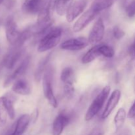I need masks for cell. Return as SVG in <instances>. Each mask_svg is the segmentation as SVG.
<instances>
[{
  "instance_id": "15",
  "label": "cell",
  "mask_w": 135,
  "mask_h": 135,
  "mask_svg": "<svg viewBox=\"0 0 135 135\" xmlns=\"http://www.w3.org/2000/svg\"><path fill=\"white\" fill-rule=\"evenodd\" d=\"M12 90L16 94L27 96L31 92V88L28 83L23 79H19L16 80L12 86Z\"/></svg>"
},
{
  "instance_id": "8",
  "label": "cell",
  "mask_w": 135,
  "mask_h": 135,
  "mask_svg": "<svg viewBox=\"0 0 135 135\" xmlns=\"http://www.w3.org/2000/svg\"><path fill=\"white\" fill-rule=\"evenodd\" d=\"M98 13L94 11L90 8L88 10L83 13L79 18L76 21L73 26V30L75 32H79L83 30L85 27L88 26V24L94 19L95 17L98 15Z\"/></svg>"
},
{
  "instance_id": "9",
  "label": "cell",
  "mask_w": 135,
  "mask_h": 135,
  "mask_svg": "<svg viewBox=\"0 0 135 135\" xmlns=\"http://www.w3.org/2000/svg\"><path fill=\"white\" fill-rule=\"evenodd\" d=\"M71 117L68 113L62 112L59 113L53 123L52 135H61L63 130L71 122Z\"/></svg>"
},
{
  "instance_id": "34",
  "label": "cell",
  "mask_w": 135,
  "mask_h": 135,
  "mask_svg": "<svg viewBox=\"0 0 135 135\" xmlns=\"http://www.w3.org/2000/svg\"><path fill=\"white\" fill-rule=\"evenodd\" d=\"M134 125H135V120H134Z\"/></svg>"
},
{
  "instance_id": "16",
  "label": "cell",
  "mask_w": 135,
  "mask_h": 135,
  "mask_svg": "<svg viewBox=\"0 0 135 135\" xmlns=\"http://www.w3.org/2000/svg\"><path fill=\"white\" fill-rule=\"evenodd\" d=\"M51 53L47 54L45 57L41 59L40 61L38 63V66L36 67L35 73H34V79L36 82H40L42 79V75H44L45 71L47 69V65L51 58Z\"/></svg>"
},
{
  "instance_id": "5",
  "label": "cell",
  "mask_w": 135,
  "mask_h": 135,
  "mask_svg": "<svg viewBox=\"0 0 135 135\" xmlns=\"http://www.w3.org/2000/svg\"><path fill=\"white\" fill-rule=\"evenodd\" d=\"M89 41L84 37L70 38L62 42L60 48L67 51H79L86 47L89 44Z\"/></svg>"
},
{
  "instance_id": "23",
  "label": "cell",
  "mask_w": 135,
  "mask_h": 135,
  "mask_svg": "<svg viewBox=\"0 0 135 135\" xmlns=\"http://www.w3.org/2000/svg\"><path fill=\"white\" fill-rule=\"evenodd\" d=\"M99 51L101 56L107 58H112L114 56L115 51L111 46L106 44H99Z\"/></svg>"
},
{
  "instance_id": "18",
  "label": "cell",
  "mask_w": 135,
  "mask_h": 135,
  "mask_svg": "<svg viewBox=\"0 0 135 135\" xmlns=\"http://www.w3.org/2000/svg\"><path fill=\"white\" fill-rule=\"evenodd\" d=\"M100 56H101V55L99 51V44L96 45L84 54V56L82 57V63L83 64H88Z\"/></svg>"
},
{
  "instance_id": "20",
  "label": "cell",
  "mask_w": 135,
  "mask_h": 135,
  "mask_svg": "<svg viewBox=\"0 0 135 135\" xmlns=\"http://www.w3.org/2000/svg\"><path fill=\"white\" fill-rule=\"evenodd\" d=\"M73 0H57L55 11L59 16L66 15L67 11L73 4Z\"/></svg>"
},
{
  "instance_id": "7",
  "label": "cell",
  "mask_w": 135,
  "mask_h": 135,
  "mask_svg": "<svg viewBox=\"0 0 135 135\" xmlns=\"http://www.w3.org/2000/svg\"><path fill=\"white\" fill-rule=\"evenodd\" d=\"M30 57H26L24 59V60L21 62V64L18 65V67L15 70L11 75H9L3 83V87L7 88L9 86L13 83H15L16 80H18L21 76L25 73L27 70L29 65H30Z\"/></svg>"
},
{
  "instance_id": "12",
  "label": "cell",
  "mask_w": 135,
  "mask_h": 135,
  "mask_svg": "<svg viewBox=\"0 0 135 135\" xmlns=\"http://www.w3.org/2000/svg\"><path fill=\"white\" fill-rule=\"evenodd\" d=\"M121 96V92L119 90L116 89L113 91L111 94L108 103L106 104L105 109L103 112L101 117L102 119H105L110 115L116 106L117 105L118 103L119 102L120 98Z\"/></svg>"
},
{
  "instance_id": "32",
  "label": "cell",
  "mask_w": 135,
  "mask_h": 135,
  "mask_svg": "<svg viewBox=\"0 0 135 135\" xmlns=\"http://www.w3.org/2000/svg\"><path fill=\"white\" fill-rule=\"evenodd\" d=\"M3 1H4V0H0V5L2 4V3L3 2Z\"/></svg>"
},
{
  "instance_id": "22",
  "label": "cell",
  "mask_w": 135,
  "mask_h": 135,
  "mask_svg": "<svg viewBox=\"0 0 135 135\" xmlns=\"http://www.w3.org/2000/svg\"><path fill=\"white\" fill-rule=\"evenodd\" d=\"M7 111L4 102V96L0 97V127H2L6 124L7 119Z\"/></svg>"
},
{
  "instance_id": "6",
  "label": "cell",
  "mask_w": 135,
  "mask_h": 135,
  "mask_svg": "<svg viewBox=\"0 0 135 135\" xmlns=\"http://www.w3.org/2000/svg\"><path fill=\"white\" fill-rule=\"evenodd\" d=\"M105 34V26L104 21L101 17L98 18L95 22L90 30L88 35V41L90 44H96L99 43L103 40Z\"/></svg>"
},
{
  "instance_id": "13",
  "label": "cell",
  "mask_w": 135,
  "mask_h": 135,
  "mask_svg": "<svg viewBox=\"0 0 135 135\" xmlns=\"http://www.w3.org/2000/svg\"><path fill=\"white\" fill-rule=\"evenodd\" d=\"M30 122V116L24 114L17 119L8 135H22Z\"/></svg>"
},
{
  "instance_id": "25",
  "label": "cell",
  "mask_w": 135,
  "mask_h": 135,
  "mask_svg": "<svg viewBox=\"0 0 135 135\" xmlns=\"http://www.w3.org/2000/svg\"><path fill=\"white\" fill-rule=\"evenodd\" d=\"M63 92L67 99L73 98L75 94V88L73 84H65L63 86Z\"/></svg>"
},
{
  "instance_id": "30",
  "label": "cell",
  "mask_w": 135,
  "mask_h": 135,
  "mask_svg": "<svg viewBox=\"0 0 135 135\" xmlns=\"http://www.w3.org/2000/svg\"><path fill=\"white\" fill-rule=\"evenodd\" d=\"M129 54L131 55V56L133 57H135V39L133 42V43L131 45V46L129 47Z\"/></svg>"
},
{
  "instance_id": "28",
  "label": "cell",
  "mask_w": 135,
  "mask_h": 135,
  "mask_svg": "<svg viewBox=\"0 0 135 135\" xmlns=\"http://www.w3.org/2000/svg\"><path fill=\"white\" fill-rule=\"evenodd\" d=\"M104 130L100 127H96L94 128L88 135H104Z\"/></svg>"
},
{
  "instance_id": "4",
  "label": "cell",
  "mask_w": 135,
  "mask_h": 135,
  "mask_svg": "<svg viewBox=\"0 0 135 135\" xmlns=\"http://www.w3.org/2000/svg\"><path fill=\"white\" fill-rule=\"evenodd\" d=\"M5 35L8 42L13 46L17 44L21 32L18 30L17 25L14 18L9 17L7 18L5 25Z\"/></svg>"
},
{
  "instance_id": "10",
  "label": "cell",
  "mask_w": 135,
  "mask_h": 135,
  "mask_svg": "<svg viewBox=\"0 0 135 135\" xmlns=\"http://www.w3.org/2000/svg\"><path fill=\"white\" fill-rule=\"evenodd\" d=\"M87 5L86 0H78L71 5L66 13V19L69 22L75 21L80 16Z\"/></svg>"
},
{
  "instance_id": "19",
  "label": "cell",
  "mask_w": 135,
  "mask_h": 135,
  "mask_svg": "<svg viewBox=\"0 0 135 135\" xmlns=\"http://www.w3.org/2000/svg\"><path fill=\"white\" fill-rule=\"evenodd\" d=\"M127 117L126 111L124 108H121L118 109L114 117V124L116 131H119L122 129L124 123H125V119Z\"/></svg>"
},
{
  "instance_id": "1",
  "label": "cell",
  "mask_w": 135,
  "mask_h": 135,
  "mask_svg": "<svg viewBox=\"0 0 135 135\" xmlns=\"http://www.w3.org/2000/svg\"><path fill=\"white\" fill-rule=\"evenodd\" d=\"M62 29L59 27L52 28L42 39L38 46L39 52H44L54 48L59 43L61 38Z\"/></svg>"
},
{
  "instance_id": "24",
  "label": "cell",
  "mask_w": 135,
  "mask_h": 135,
  "mask_svg": "<svg viewBox=\"0 0 135 135\" xmlns=\"http://www.w3.org/2000/svg\"><path fill=\"white\" fill-rule=\"evenodd\" d=\"M4 102H5V105L6 107L7 111L8 116L11 119H14L15 117V112L14 104L11 98L4 96Z\"/></svg>"
},
{
  "instance_id": "3",
  "label": "cell",
  "mask_w": 135,
  "mask_h": 135,
  "mask_svg": "<svg viewBox=\"0 0 135 135\" xmlns=\"http://www.w3.org/2000/svg\"><path fill=\"white\" fill-rule=\"evenodd\" d=\"M53 80V70L51 67H47L45 71L42 78V86L45 98L48 101L49 104L54 108H57L58 103L55 94L52 86Z\"/></svg>"
},
{
  "instance_id": "21",
  "label": "cell",
  "mask_w": 135,
  "mask_h": 135,
  "mask_svg": "<svg viewBox=\"0 0 135 135\" xmlns=\"http://www.w3.org/2000/svg\"><path fill=\"white\" fill-rule=\"evenodd\" d=\"M61 80L65 84H73L75 80V72L71 67H65L63 69L61 73Z\"/></svg>"
},
{
  "instance_id": "17",
  "label": "cell",
  "mask_w": 135,
  "mask_h": 135,
  "mask_svg": "<svg viewBox=\"0 0 135 135\" xmlns=\"http://www.w3.org/2000/svg\"><path fill=\"white\" fill-rule=\"evenodd\" d=\"M116 0H94L92 3L90 9L99 14L102 11L109 9Z\"/></svg>"
},
{
  "instance_id": "2",
  "label": "cell",
  "mask_w": 135,
  "mask_h": 135,
  "mask_svg": "<svg viewBox=\"0 0 135 135\" xmlns=\"http://www.w3.org/2000/svg\"><path fill=\"white\" fill-rule=\"evenodd\" d=\"M111 88L109 86H105L101 90V92L96 96L94 100L92 101V104L88 108L85 115V120L89 121L92 120L98 113L100 112L105 104L107 98L110 92Z\"/></svg>"
},
{
  "instance_id": "33",
  "label": "cell",
  "mask_w": 135,
  "mask_h": 135,
  "mask_svg": "<svg viewBox=\"0 0 135 135\" xmlns=\"http://www.w3.org/2000/svg\"><path fill=\"white\" fill-rule=\"evenodd\" d=\"M134 91H135V77H134Z\"/></svg>"
},
{
  "instance_id": "29",
  "label": "cell",
  "mask_w": 135,
  "mask_h": 135,
  "mask_svg": "<svg viewBox=\"0 0 135 135\" xmlns=\"http://www.w3.org/2000/svg\"><path fill=\"white\" fill-rule=\"evenodd\" d=\"M128 117L131 119L135 117V101L129 109V113H128Z\"/></svg>"
},
{
  "instance_id": "31",
  "label": "cell",
  "mask_w": 135,
  "mask_h": 135,
  "mask_svg": "<svg viewBox=\"0 0 135 135\" xmlns=\"http://www.w3.org/2000/svg\"><path fill=\"white\" fill-rule=\"evenodd\" d=\"M117 135H132V131L129 128H125L121 130V131H120V133Z\"/></svg>"
},
{
  "instance_id": "26",
  "label": "cell",
  "mask_w": 135,
  "mask_h": 135,
  "mask_svg": "<svg viewBox=\"0 0 135 135\" xmlns=\"http://www.w3.org/2000/svg\"><path fill=\"white\" fill-rule=\"evenodd\" d=\"M125 33L122 29L118 26H115L113 27V30H112V35L114 37V38L117 40H120L125 36Z\"/></svg>"
},
{
  "instance_id": "11",
  "label": "cell",
  "mask_w": 135,
  "mask_h": 135,
  "mask_svg": "<svg viewBox=\"0 0 135 135\" xmlns=\"http://www.w3.org/2000/svg\"><path fill=\"white\" fill-rule=\"evenodd\" d=\"M22 52H23V50H22V47L13 46V48H12L8 52V54L4 58V66L8 69H12L21 57Z\"/></svg>"
},
{
  "instance_id": "14",
  "label": "cell",
  "mask_w": 135,
  "mask_h": 135,
  "mask_svg": "<svg viewBox=\"0 0 135 135\" xmlns=\"http://www.w3.org/2000/svg\"><path fill=\"white\" fill-rule=\"evenodd\" d=\"M46 0H25L22 5V11L26 14H38Z\"/></svg>"
},
{
  "instance_id": "35",
  "label": "cell",
  "mask_w": 135,
  "mask_h": 135,
  "mask_svg": "<svg viewBox=\"0 0 135 135\" xmlns=\"http://www.w3.org/2000/svg\"><path fill=\"white\" fill-rule=\"evenodd\" d=\"M134 39H135V38H134Z\"/></svg>"
},
{
  "instance_id": "27",
  "label": "cell",
  "mask_w": 135,
  "mask_h": 135,
  "mask_svg": "<svg viewBox=\"0 0 135 135\" xmlns=\"http://www.w3.org/2000/svg\"><path fill=\"white\" fill-rule=\"evenodd\" d=\"M126 14L129 17H133L135 16V1L131 2L126 7Z\"/></svg>"
}]
</instances>
